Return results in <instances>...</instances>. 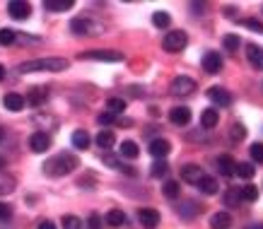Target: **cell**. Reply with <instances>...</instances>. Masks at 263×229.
I'll list each match as a JSON object with an SVG mask.
<instances>
[{
	"mask_svg": "<svg viewBox=\"0 0 263 229\" xmlns=\"http://www.w3.org/2000/svg\"><path fill=\"white\" fill-rule=\"evenodd\" d=\"M15 39H17L15 29H10V27H3V29H0V46H10V44H15Z\"/></svg>",
	"mask_w": 263,
	"mask_h": 229,
	"instance_id": "836d02e7",
	"label": "cell"
},
{
	"mask_svg": "<svg viewBox=\"0 0 263 229\" xmlns=\"http://www.w3.org/2000/svg\"><path fill=\"white\" fill-rule=\"evenodd\" d=\"M36 229H56V224H53L51 220H41L39 224H36Z\"/></svg>",
	"mask_w": 263,
	"mask_h": 229,
	"instance_id": "f6af8a7d",
	"label": "cell"
},
{
	"mask_svg": "<svg viewBox=\"0 0 263 229\" xmlns=\"http://www.w3.org/2000/svg\"><path fill=\"white\" fill-rule=\"evenodd\" d=\"M97 145H99L102 150H111L114 145H116V135H114L111 130H99V135H97Z\"/></svg>",
	"mask_w": 263,
	"mask_h": 229,
	"instance_id": "603a6c76",
	"label": "cell"
},
{
	"mask_svg": "<svg viewBox=\"0 0 263 229\" xmlns=\"http://www.w3.org/2000/svg\"><path fill=\"white\" fill-rule=\"evenodd\" d=\"M12 217V207L8 205V203H0V222H5Z\"/></svg>",
	"mask_w": 263,
	"mask_h": 229,
	"instance_id": "7bdbcfd3",
	"label": "cell"
},
{
	"mask_svg": "<svg viewBox=\"0 0 263 229\" xmlns=\"http://www.w3.org/2000/svg\"><path fill=\"white\" fill-rule=\"evenodd\" d=\"M203 176H205V174H203V169H200V166H196V164H186L181 169V179L186 183H196V186H198Z\"/></svg>",
	"mask_w": 263,
	"mask_h": 229,
	"instance_id": "5bb4252c",
	"label": "cell"
},
{
	"mask_svg": "<svg viewBox=\"0 0 263 229\" xmlns=\"http://www.w3.org/2000/svg\"><path fill=\"white\" fill-rule=\"evenodd\" d=\"M193 89H196V82H193L191 78H186V75H179V78L172 82V92H174V94L186 97V94H191Z\"/></svg>",
	"mask_w": 263,
	"mask_h": 229,
	"instance_id": "8fae6325",
	"label": "cell"
},
{
	"mask_svg": "<svg viewBox=\"0 0 263 229\" xmlns=\"http://www.w3.org/2000/svg\"><path fill=\"white\" fill-rule=\"evenodd\" d=\"M68 68V61L65 58H34V61H24L20 65V72L27 75V72H61Z\"/></svg>",
	"mask_w": 263,
	"mask_h": 229,
	"instance_id": "7a4b0ae2",
	"label": "cell"
},
{
	"mask_svg": "<svg viewBox=\"0 0 263 229\" xmlns=\"http://www.w3.org/2000/svg\"><path fill=\"white\" fill-rule=\"evenodd\" d=\"M46 99H48V89L46 87H32L29 89V94L24 97V102L32 104V106H41Z\"/></svg>",
	"mask_w": 263,
	"mask_h": 229,
	"instance_id": "9a60e30c",
	"label": "cell"
},
{
	"mask_svg": "<svg viewBox=\"0 0 263 229\" xmlns=\"http://www.w3.org/2000/svg\"><path fill=\"white\" fill-rule=\"evenodd\" d=\"M172 152V145H169V140H164V138H157V140L150 142V155L157 159H164Z\"/></svg>",
	"mask_w": 263,
	"mask_h": 229,
	"instance_id": "4fadbf2b",
	"label": "cell"
},
{
	"mask_svg": "<svg viewBox=\"0 0 263 229\" xmlns=\"http://www.w3.org/2000/svg\"><path fill=\"white\" fill-rule=\"evenodd\" d=\"M234 166H237V162H234L230 155H220V157H217V171L222 176H227V179L234 176Z\"/></svg>",
	"mask_w": 263,
	"mask_h": 229,
	"instance_id": "2e32d148",
	"label": "cell"
},
{
	"mask_svg": "<svg viewBox=\"0 0 263 229\" xmlns=\"http://www.w3.org/2000/svg\"><path fill=\"white\" fill-rule=\"evenodd\" d=\"M80 61L119 63V61H123V53H121V51H111V48H92V51H85V53H80Z\"/></svg>",
	"mask_w": 263,
	"mask_h": 229,
	"instance_id": "3957f363",
	"label": "cell"
},
{
	"mask_svg": "<svg viewBox=\"0 0 263 229\" xmlns=\"http://www.w3.org/2000/svg\"><path fill=\"white\" fill-rule=\"evenodd\" d=\"M15 186H17V179L3 169V171H0V196H8V193H12V190H15Z\"/></svg>",
	"mask_w": 263,
	"mask_h": 229,
	"instance_id": "ffe728a7",
	"label": "cell"
},
{
	"mask_svg": "<svg viewBox=\"0 0 263 229\" xmlns=\"http://www.w3.org/2000/svg\"><path fill=\"white\" fill-rule=\"evenodd\" d=\"M249 155H251V159H254L256 164H263V142H254Z\"/></svg>",
	"mask_w": 263,
	"mask_h": 229,
	"instance_id": "74e56055",
	"label": "cell"
},
{
	"mask_svg": "<svg viewBox=\"0 0 263 229\" xmlns=\"http://www.w3.org/2000/svg\"><path fill=\"white\" fill-rule=\"evenodd\" d=\"M239 198L241 200H247V203H254V200H258V188L251 186V183H247V186H241Z\"/></svg>",
	"mask_w": 263,
	"mask_h": 229,
	"instance_id": "1f68e13d",
	"label": "cell"
},
{
	"mask_svg": "<svg viewBox=\"0 0 263 229\" xmlns=\"http://www.w3.org/2000/svg\"><path fill=\"white\" fill-rule=\"evenodd\" d=\"M234 174L239 176V179H244V181H249V179L256 174V166L251 164V162H239V164L234 166Z\"/></svg>",
	"mask_w": 263,
	"mask_h": 229,
	"instance_id": "d4e9b609",
	"label": "cell"
},
{
	"mask_svg": "<svg viewBox=\"0 0 263 229\" xmlns=\"http://www.w3.org/2000/svg\"><path fill=\"white\" fill-rule=\"evenodd\" d=\"M106 111H109V113H114V116H119V113H123V111H126V102H123V99H119V97H111V99L106 102Z\"/></svg>",
	"mask_w": 263,
	"mask_h": 229,
	"instance_id": "4dcf8cb0",
	"label": "cell"
},
{
	"mask_svg": "<svg viewBox=\"0 0 263 229\" xmlns=\"http://www.w3.org/2000/svg\"><path fill=\"white\" fill-rule=\"evenodd\" d=\"M169 121H172L174 126H189V123H191V109L174 106V109L169 111Z\"/></svg>",
	"mask_w": 263,
	"mask_h": 229,
	"instance_id": "7c38bea8",
	"label": "cell"
},
{
	"mask_svg": "<svg viewBox=\"0 0 263 229\" xmlns=\"http://www.w3.org/2000/svg\"><path fill=\"white\" fill-rule=\"evenodd\" d=\"M244 135H247V128L241 126V123H234L230 130V138L232 140H244Z\"/></svg>",
	"mask_w": 263,
	"mask_h": 229,
	"instance_id": "f35d334b",
	"label": "cell"
},
{
	"mask_svg": "<svg viewBox=\"0 0 263 229\" xmlns=\"http://www.w3.org/2000/svg\"><path fill=\"white\" fill-rule=\"evenodd\" d=\"M61 224H63V229H82V220L75 215H65Z\"/></svg>",
	"mask_w": 263,
	"mask_h": 229,
	"instance_id": "8d00e7d4",
	"label": "cell"
},
{
	"mask_svg": "<svg viewBox=\"0 0 263 229\" xmlns=\"http://www.w3.org/2000/svg\"><path fill=\"white\" fill-rule=\"evenodd\" d=\"M167 171H169V164L164 162V159H157L150 169V176L152 179H162V176H167Z\"/></svg>",
	"mask_w": 263,
	"mask_h": 229,
	"instance_id": "d6a6232c",
	"label": "cell"
},
{
	"mask_svg": "<svg viewBox=\"0 0 263 229\" xmlns=\"http://www.w3.org/2000/svg\"><path fill=\"white\" fill-rule=\"evenodd\" d=\"M162 190H164V196H167V198H179L181 186H179V181H167L164 186H162Z\"/></svg>",
	"mask_w": 263,
	"mask_h": 229,
	"instance_id": "d590c367",
	"label": "cell"
},
{
	"mask_svg": "<svg viewBox=\"0 0 263 229\" xmlns=\"http://www.w3.org/2000/svg\"><path fill=\"white\" fill-rule=\"evenodd\" d=\"M203 70L210 72V75H215V72L222 70V55L217 53V51H208L203 55Z\"/></svg>",
	"mask_w": 263,
	"mask_h": 229,
	"instance_id": "30bf717a",
	"label": "cell"
},
{
	"mask_svg": "<svg viewBox=\"0 0 263 229\" xmlns=\"http://www.w3.org/2000/svg\"><path fill=\"white\" fill-rule=\"evenodd\" d=\"M138 222L145 229H157L160 227V213L152 207H143V210H138Z\"/></svg>",
	"mask_w": 263,
	"mask_h": 229,
	"instance_id": "ba28073f",
	"label": "cell"
},
{
	"mask_svg": "<svg viewBox=\"0 0 263 229\" xmlns=\"http://www.w3.org/2000/svg\"><path fill=\"white\" fill-rule=\"evenodd\" d=\"M102 162L104 164H109L111 169H116V171H123V174H128V176H136V169H130L128 164H123V162H121L119 157H114V155H104Z\"/></svg>",
	"mask_w": 263,
	"mask_h": 229,
	"instance_id": "e0dca14e",
	"label": "cell"
},
{
	"mask_svg": "<svg viewBox=\"0 0 263 229\" xmlns=\"http://www.w3.org/2000/svg\"><path fill=\"white\" fill-rule=\"evenodd\" d=\"M75 166H78V157L72 152H61L44 164V174L58 179V176H68L70 171H75Z\"/></svg>",
	"mask_w": 263,
	"mask_h": 229,
	"instance_id": "6da1fadb",
	"label": "cell"
},
{
	"mask_svg": "<svg viewBox=\"0 0 263 229\" xmlns=\"http://www.w3.org/2000/svg\"><path fill=\"white\" fill-rule=\"evenodd\" d=\"M186 44H189V36H186V32L176 29V32H169L167 36H164V41H162V48H164V51H169V53H179V51H183V48H186Z\"/></svg>",
	"mask_w": 263,
	"mask_h": 229,
	"instance_id": "5b68a950",
	"label": "cell"
},
{
	"mask_svg": "<svg viewBox=\"0 0 263 229\" xmlns=\"http://www.w3.org/2000/svg\"><path fill=\"white\" fill-rule=\"evenodd\" d=\"M241 24H244L247 29H251V32H258V34H263V24L258 22V20H241Z\"/></svg>",
	"mask_w": 263,
	"mask_h": 229,
	"instance_id": "ab89813d",
	"label": "cell"
},
{
	"mask_svg": "<svg viewBox=\"0 0 263 229\" xmlns=\"http://www.w3.org/2000/svg\"><path fill=\"white\" fill-rule=\"evenodd\" d=\"M230 224H232L230 213H215L210 217V227L213 229H230Z\"/></svg>",
	"mask_w": 263,
	"mask_h": 229,
	"instance_id": "cb8c5ba5",
	"label": "cell"
},
{
	"mask_svg": "<svg viewBox=\"0 0 263 229\" xmlns=\"http://www.w3.org/2000/svg\"><path fill=\"white\" fill-rule=\"evenodd\" d=\"M152 24L160 27V29H167L169 24H172V17H169V12H164V10H157V12L152 15Z\"/></svg>",
	"mask_w": 263,
	"mask_h": 229,
	"instance_id": "f546056e",
	"label": "cell"
},
{
	"mask_svg": "<svg viewBox=\"0 0 263 229\" xmlns=\"http://www.w3.org/2000/svg\"><path fill=\"white\" fill-rule=\"evenodd\" d=\"M247 229H263V224H254V227H247Z\"/></svg>",
	"mask_w": 263,
	"mask_h": 229,
	"instance_id": "c3c4849f",
	"label": "cell"
},
{
	"mask_svg": "<svg viewBox=\"0 0 263 229\" xmlns=\"http://www.w3.org/2000/svg\"><path fill=\"white\" fill-rule=\"evenodd\" d=\"M8 15L12 17V20H27V17L32 15V5H29V3H22V0H10Z\"/></svg>",
	"mask_w": 263,
	"mask_h": 229,
	"instance_id": "52a82bcc",
	"label": "cell"
},
{
	"mask_svg": "<svg viewBox=\"0 0 263 229\" xmlns=\"http://www.w3.org/2000/svg\"><path fill=\"white\" fill-rule=\"evenodd\" d=\"M121 155L126 159H136L138 155H140V147H138L133 140H126V142H121Z\"/></svg>",
	"mask_w": 263,
	"mask_h": 229,
	"instance_id": "83f0119b",
	"label": "cell"
},
{
	"mask_svg": "<svg viewBox=\"0 0 263 229\" xmlns=\"http://www.w3.org/2000/svg\"><path fill=\"white\" fill-rule=\"evenodd\" d=\"M70 140H72V147H75V150H87L89 147V135L85 133V130H75Z\"/></svg>",
	"mask_w": 263,
	"mask_h": 229,
	"instance_id": "4316f807",
	"label": "cell"
},
{
	"mask_svg": "<svg viewBox=\"0 0 263 229\" xmlns=\"http://www.w3.org/2000/svg\"><path fill=\"white\" fill-rule=\"evenodd\" d=\"M72 8V0H44V10L48 12H63Z\"/></svg>",
	"mask_w": 263,
	"mask_h": 229,
	"instance_id": "44dd1931",
	"label": "cell"
},
{
	"mask_svg": "<svg viewBox=\"0 0 263 229\" xmlns=\"http://www.w3.org/2000/svg\"><path fill=\"white\" fill-rule=\"evenodd\" d=\"M3 104H5V109H10V111H22L24 109V97L22 94H17V92H10V94H5L3 97Z\"/></svg>",
	"mask_w": 263,
	"mask_h": 229,
	"instance_id": "d6986e66",
	"label": "cell"
},
{
	"mask_svg": "<svg viewBox=\"0 0 263 229\" xmlns=\"http://www.w3.org/2000/svg\"><path fill=\"white\" fill-rule=\"evenodd\" d=\"M29 147H32V152H36V155L51 150V135H46L44 130H36V133L29 138Z\"/></svg>",
	"mask_w": 263,
	"mask_h": 229,
	"instance_id": "9c48e42d",
	"label": "cell"
},
{
	"mask_svg": "<svg viewBox=\"0 0 263 229\" xmlns=\"http://www.w3.org/2000/svg\"><path fill=\"white\" fill-rule=\"evenodd\" d=\"M106 224H109V227H123V224H126V215L121 213V210H109Z\"/></svg>",
	"mask_w": 263,
	"mask_h": 229,
	"instance_id": "f1b7e54d",
	"label": "cell"
},
{
	"mask_svg": "<svg viewBox=\"0 0 263 229\" xmlns=\"http://www.w3.org/2000/svg\"><path fill=\"white\" fill-rule=\"evenodd\" d=\"M247 58H249V63L254 65L256 70H263V46L251 44V46L247 48Z\"/></svg>",
	"mask_w": 263,
	"mask_h": 229,
	"instance_id": "ac0fdd59",
	"label": "cell"
},
{
	"mask_svg": "<svg viewBox=\"0 0 263 229\" xmlns=\"http://www.w3.org/2000/svg\"><path fill=\"white\" fill-rule=\"evenodd\" d=\"M239 200H241V198H239V193H237V190H230V193L224 196V203H227L230 207H237V203H239Z\"/></svg>",
	"mask_w": 263,
	"mask_h": 229,
	"instance_id": "60d3db41",
	"label": "cell"
},
{
	"mask_svg": "<svg viewBox=\"0 0 263 229\" xmlns=\"http://www.w3.org/2000/svg\"><path fill=\"white\" fill-rule=\"evenodd\" d=\"M222 46L227 48V51H232V53H234V51L241 46V39L237 36V34H227V36L222 39Z\"/></svg>",
	"mask_w": 263,
	"mask_h": 229,
	"instance_id": "e575fe53",
	"label": "cell"
},
{
	"mask_svg": "<svg viewBox=\"0 0 263 229\" xmlns=\"http://www.w3.org/2000/svg\"><path fill=\"white\" fill-rule=\"evenodd\" d=\"M217 121H220L217 109H205L203 113H200V126H203V128H215Z\"/></svg>",
	"mask_w": 263,
	"mask_h": 229,
	"instance_id": "7402d4cb",
	"label": "cell"
},
{
	"mask_svg": "<svg viewBox=\"0 0 263 229\" xmlns=\"http://www.w3.org/2000/svg\"><path fill=\"white\" fill-rule=\"evenodd\" d=\"M5 78V68H3V65H0V80Z\"/></svg>",
	"mask_w": 263,
	"mask_h": 229,
	"instance_id": "7dc6e473",
	"label": "cell"
},
{
	"mask_svg": "<svg viewBox=\"0 0 263 229\" xmlns=\"http://www.w3.org/2000/svg\"><path fill=\"white\" fill-rule=\"evenodd\" d=\"M208 99L215 104V106H220V109L232 106V102H234V97H232L224 87H210V89H208Z\"/></svg>",
	"mask_w": 263,
	"mask_h": 229,
	"instance_id": "8992f818",
	"label": "cell"
},
{
	"mask_svg": "<svg viewBox=\"0 0 263 229\" xmlns=\"http://www.w3.org/2000/svg\"><path fill=\"white\" fill-rule=\"evenodd\" d=\"M198 188L203 190L205 196H215L220 186H217V179H213V176H203V179H200V183H198Z\"/></svg>",
	"mask_w": 263,
	"mask_h": 229,
	"instance_id": "484cf974",
	"label": "cell"
},
{
	"mask_svg": "<svg viewBox=\"0 0 263 229\" xmlns=\"http://www.w3.org/2000/svg\"><path fill=\"white\" fill-rule=\"evenodd\" d=\"M3 166H5V159L0 157V171H3Z\"/></svg>",
	"mask_w": 263,
	"mask_h": 229,
	"instance_id": "681fc988",
	"label": "cell"
},
{
	"mask_svg": "<svg viewBox=\"0 0 263 229\" xmlns=\"http://www.w3.org/2000/svg\"><path fill=\"white\" fill-rule=\"evenodd\" d=\"M70 29L78 36H95V34H102V24L92 22L89 17H75L70 22Z\"/></svg>",
	"mask_w": 263,
	"mask_h": 229,
	"instance_id": "277c9868",
	"label": "cell"
},
{
	"mask_svg": "<svg viewBox=\"0 0 263 229\" xmlns=\"http://www.w3.org/2000/svg\"><path fill=\"white\" fill-rule=\"evenodd\" d=\"M5 140V128H0V142Z\"/></svg>",
	"mask_w": 263,
	"mask_h": 229,
	"instance_id": "bcb514c9",
	"label": "cell"
},
{
	"mask_svg": "<svg viewBox=\"0 0 263 229\" xmlns=\"http://www.w3.org/2000/svg\"><path fill=\"white\" fill-rule=\"evenodd\" d=\"M99 126H109V123H114V121H116V116H114V113H109V111H104V113H99Z\"/></svg>",
	"mask_w": 263,
	"mask_h": 229,
	"instance_id": "b9f144b4",
	"label": "cell"
},
{
	"mask_svg": "<svg viewBox=\"0 0 263 229\" xmlns=\"http://www.w3.org/2000/svg\"><path fill=\"white\" fill-rule=\"evenodd\" d=\"M89 229H102V217L97 213L89 215Z\"/></svg>",
	"mask_w": 263,
	"mask_h": 229,
	"instance_id": "ee69618b",
	"label": "cell"
}]
</instances>
